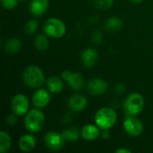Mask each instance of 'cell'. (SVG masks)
Returning <instances> with one entry per match:
<instances>
[{"label": "cell", "instance_id": "obj_12", "mask_svg": "<svg viewBox=\"0 0 153 153\" xmlns=\"http://www.w3.org/2000/svg\"><path fill=\"white\" fill-rule=\"evenodd\" d=\"M99 58V54L96 49L88 48L84 49L82 53V65L87 68L93 67Z\"/></svg>", "mask_w": 153, "mask_h": 153}, {"label": "cell", "instance_id": "obj_3", "mask_svg": "<svg viewBox=\"0 0 153 153\" xmlns=\"http://www.w3.org/2000/svg\"><path fill=\"white\" fill-rule=\"evenodd\" d=\"M24 125L26 129L31 133L39 132L45 125L44 113L38 108L28 111L24 118Z\"/></svg>", "mask_w": 153, "mask_h": 153}, {"label": "cell", "instance_id": "obj_9", "mask_svg": "<svg viewBox=\"0 0 153 153\" xmlns=\"http://www.w3.org/2000/svg\"><path fill=\"white\" fill-rule=\"evenodd\" d=\"M62 78L67 82L69 86L74 91H80L84 86V80L78 73H72L69 70L62 72Z\"/></svg>", "mask_w": 153, "mask_h": 153}, {"label": "cell", "instance_id": "obj_2", "mask_svg": "<svg viewBox=\"0 0 153 153\" xmlns=\"http://www.w3.org/2000/svg\"><path fill=\"white\" fill-rule=\"evenodd\" d=\"M23 82L24 83L32 89L39 88L43 85L45 82V76L42 70L36 66L30 65L28 66L23 72Z\"/></svg>", "mask_w": 153, "mask_h": 153}, {"label": "cell", "instance_id": "obj_16", "mask_svg": "<svg viewBox=\"0 0 153 153\" xmlns=\"http://www.w3.org/2000/svg\"><path fill=\"white\" fill-rule=\"evenodd\" d=\"M18 145H19V148L21 151H22L24 152H31L35 148L36 140L33 135L27 134L22 135L20 138Z\"/></svg>", "mask_w": 153, "mask_h": 153}, {"label": "cell", "instance_id": "obj_29", "mask_svg": "<svg viewBox=\"0 0 153 153\" xmlns=\"http://www.w3.org/2000/svg\"><path fill=\"white\" fill-rule=\"evenodd\" d=\"M101 136H102V138L105 139V140L108 139L109 136H110V134H109L108 130H103V132H102V134H101Z\"/></svg>", "mask_w": 153, "mask_h": 153}, {"label": "cell", "instance_id": "obj_22", "mask_svg": "<svg viewBox=\"0 0 153 153\" xmlns=\"http://www.w3.org/2000/svg\"><path fill=\"white\" fill-rule=\"evenodd\" d=\"M48 45H49L48 39L45 35L39 34V35L36 36V38L34 39V46L38 50L44 51V50L48 49Z\"/></svg>", "mask_w": 153, "mask_h": 153}, {"label": "cell", "instance_id": "obj_21", "mask_svg": "<svg viewBox=\"0 0 153 153\" xmlns=\"http://www.w3.org/2000/svg\"><path fill=\"white\" fill-rule=\"evenodd\" d=\"M62 135L65 138V141L68 142H76L79 139L80 132L76 127H69L67 129H65L62 132Z\"/></svg>", "mask_w": 153, "mask_h": 153}, {"label": "cell", "instance_id": "obj_24", "mask_svg": "<svg viewBox=\"0 0 153 153\" xmlns=\"http://www.w3.org/2000/svg\"><path fill=\"white\" fill-rule=\"evenodd\" d=\"M93 4L101 10H107L113 5L114 0H92Z\"/></svg>", "mask_w": 153, "mask_h": 153}, {"label": "cell", "instance_id": "obj_18", "mask_svg": "<svg viewBox=\"0 0 153 153\" xmlns=\"http://www.w3.org/2000/svg\"><path fill=\"white\" fill-rule=\"evenodd\" d=\"M47 86L49 91L53 93H59L64 89V82L60 78L53 76L47 80Z\"/></svg>", "mask_w": 153, "mask_h": 153}, {"label": "cell", "instance_id": "obj_7", "mask_svg": "<svg viewBox=\"0 0 153 153\" xmlns=\"http://www.w3.org/2000/svg\"><path fill=\"white\" fill-rule=\"evenodd\" d=\"M45 144L47 148L51 151H59L65 146V138L62 134H58L55 131H51L45 135L44 138Z\"/></svg>", "mask_w": 153, "mask_h": 153}, {"label": "cell", "instance_id": "obj_25", "mask_svg": "<svg viewBox=\"0 0 153 153\" xmlns=\"http://www.w3.org/2000/svg\"><path fill=\"white\" fill-rule=\"evenodd\" d=\"M18 0H1V4L4 8L7 10H12L16 7Z\"/></svg>", "mask_w": 153, "mask_h": 153}, {"label": "cell", "instance_id": "obj_28", "mask_svg": "<svg viewBox=\"0 0 153 153\" xmlns=\"http://www.w3.org/2000/svg\"><path fill=\"white\" fill-rule=\"evenodd\" d=\"M116 91H117V93H123V92L125 91V87H124V85L118 84V85L116 87Z\"/></svg>", "mask_w": 153, "mask_h": 153}, {"label": "cell", "instance_id": "obj_1", "mask_svg": "<svg viewBox=\"0 0 153 153\" xmlns=\"http://www.w3.org/2000/svg\"><path fill=\"white\" fill-rule=\"evenodd\" d=\"M117 119L116 111L108 107L99 109L95 115V123L102 130H109L114 126Z\"/></svg>", "mask_w": 153, "mask_h": 153}, {"label": "cell", "instance_id": "obj_20", "mask_svg": "<svg viewBox=\"0 0 153 153\" xmlns=\"http://www.w3.org/2000/svg\"><path fill=\"white\" fill-rule=\"evenodd\" d=\"M12 140L10 135L5 131L0 132V152H7L11 148Z\"/></svg>", "mask_w": 153, "mask_h": 153}, {"label": "cell", "instance_id": "obj_31", "mask_svg": "<svg viewBox=\"0 0 153 153\" xmlns=\"http://www.w3.org/2000/svg\"><path fill=\"white\" fill-rule=\"evenodd\" d=\"M131 2L134 3V4H141L143 0H130Z\"/></svg>", "mask_w": 153, "mask_h": 153}, {"label": "cell", "instance_id": "obj_14", "mask_svg": "<svg viewBox=\"0 0 153 153\" xmlns=\"http://www.w3.org/2000/svg\"><path fill=\"white\" fill-rule=\"evenodd\" d=\"M48 8V0H31L29 5L30 12L35 16L44 14Z\"/></svg>", "mask_w": 153, "mask_h": 153}, {"label": "cell", "instance_id": "obj_19", "mask_svg": "<svg viewBox=\"0 0 153 153\" xmlns=\"http://www.w3.org/2000/svg\"><path fill=\"white\" fill-rule=\"evenodd\" d=\"M123 27V22L117 16L110 17L105 23V29L109 32H117Z\"/></svg>", "mask_w": 153, "mask_h": 153}, {"label": "cell", "instance_id": "obj_23", "mask_svg": "<svg viewBox=\"0 0 153 153\" xmlns=\"http://www.w3.org/2000/svg\"><path fill=\"white\" fill-rule=\"evenodd\" d=\"M38 27H39V23L36 20H30L26 22L24 30H25L26 34L32 35L38 30Z\"/></svg>", "mask_w": 153, "mask_h": 153}, {"label": "cell", "instance_id": "obj_30", "mask_svg": "<svg viewBox=\"0 0 153 153\" xmlns=\"http://www.w3.org/2000/svg\"><path fill=\"white\" fill-rule=\"evenodd\" d=\"M117 153H131V151L128 149H118L116 151Z\"/></svg>", "mask_w": 153, "mask_h": 153}, {"label": "cell", "instance_id": "obj_8", "mask_svg": "<svg viewBox=\"0 0 153 153\" xmlns=\"http://www.w3.org/2000/svg\"><path fill=\"white\" fill-rule=\"evenodd\" d=\"M124 129L131 136H139L143 131V126L135 116H127L124 121Z\"/></svg>", "mask_w": 153, "mask_h": 153}, {"label": "cell", "instance_id": "obj_10", "mask_svg": "<svg viewBox=\"0 0 153 153\" xmlns=\"http://www.w3.org/2000/svg\"><path fill=\"white\" fill-rule=\"evenodd\" d=\"M88 91L92 95H101L104 94L108 90V83L105 80L100 78H94L89 81Z\"/></svg>", "mask_w": 153, "mask_h": 153}, {"label": "cell", "instance_id": "obj_17", "mask_svg": "<svg viewBox=\"0 0 153 153\" xmlns=\"http://www.w3.org/2000/svg\"><path fill=\"white\" fill-rule=\"evenodd\" d=\"M22 49V41L18 39H9L4 44V51L9 55H15Z\"/></svg>", "mask_w": 153, "mask_h": 153}, {"label": "cell", "instance_id": "obj_13", "mask_svg": "<svg viewBox=\"0 0 153 153\" xmlns=\"http://www.w3.org/2000/svg\"><path fill=\"white\" fill-rule=\"evenodd\" d=\"M87 104H88L87 99L84 96L79 94L74 95L69 99L68 101V106L70 109L74 112H81L84 110V108L87 107Z\"/></svg>", "mask_w": 153, "mask_h": 153}, {"label": "cell", "instance_id": "obj_26", "mask_svg": "<svg viewBox=\"0 0 153 153\" xmlns=\"http://www.w3.org/2000/svg\"><path fill=\"white\" fill-rule=\"evenodd\" d=\"M17 115H15L14 113L13 115H10L6 117V124L9 126H14L17 123Z\"/></svg>", "mask_w": 153, "mask_h": 153}, {"label": "cell", "instance_id": "obj_15", "mask_svg": "<svg viewBox=\"0 0 153 153\" xmlns=\"http://www.w3.org/2000/svg\"><path fill=\"white\" fill-rule=\"evenodd\" d=\"M100 134V127L93 125H86L81 130L82 137L86 141H94Z\"/></svg>", "mask_w": 153, "mask_h": 153}, {"label": "cell", "instance_id": "obj_11", "mask_svg": "<svg viewBox=\"0 0 153 153\" xmlns=\"http://www.w3.org/2000/svg\"><path fill=\"white\" fill-rule=\"evenodd\" d=\"M51 97L49 92L45 89H39L32 96V103L38 108L47 107L50 102Z\"/></svg>", "mask_w": 153, "mask_h": 153}, {"label": "cell", "instance_id": "obj_5", "mask_svg": "<svg viewBox=\"0 0 153 153\" xmlns=\"http://www.w3.org/2000/svg\"><path fill=\"white\" fill-rule=\"evenodd\" d=\"M43 30L48 36L55 39L62 38L66 32L65 24L57 18L48 19L44 23Z\"/></svg>", "mask_w": 153, "mask_h": 153}, {"label": "cell", "instance_id": "obj_6", "mask_svg": "<svg viewBox=\"0 0 153 153\" xmlns=\"http://www.w3.org/2000/svg\"><path fill=\"white\" fill-rule=\"evenodd\" d=\"M29 100L24 94H16L11 101V108L13 112L17 116H22L29 111Z\"/></svg>", "mask_w": 153, "mask_h": 153}, {"label": "cell", "instance_id": "obj_4", "mask_svg": "<svg viewBox=\"0 0 153 153\" xmlns=\"http://www.w3.org/2000/svg\"><path fill=\"white\" fill-rule=\"evenodd\" d=\"M144 108V99L138 92L131 93L125 100L124 109L127 116H137Z\"/></svg>", "mask_w": 153, "mask_h": 153}, {"label": "cell", "instance_id": "obj_27", "mask_svg": "<svg viewBox=\"0 0 153 153\" xmlns=\"http://www.w3.org/2000/svg\"><path fill=\"white\" fill-rule=\"evenodd\" d=\"M93 38H94V40H95L97 43H99V42H100V41H101L102 35H101V33H100V32H96V33L94 34Z\"/></svg>", "mask_w": 153, "mask_h": 153}]
</instances>
